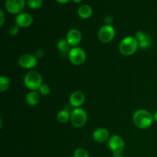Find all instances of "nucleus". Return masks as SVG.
I'll list each match as a JSON object with an SVG mask.
<instances>
[{
  "instance_id": "f3484780",
  "label": "nucleus",
  "mask_w": 157,
  "mask_h": 157,
  "mask_svg": "<svg viewBox=\"0 0 157 157\" xmlns=\"http://www.w3.org/2000/svg\"><path fill=\"white\" fill-rule=\"evenodd\" d=\"M57 119L61 124H65L71 119V112L67 110H62L58 112L57 115Z\"/></svg>"
},
{
  "instance_id": "aec40b11",
  "label": "nucleus",
  "mask_w": 157,
  "mask_h": 157,
  "mask_svg": "<svg viewBox=\"0 0 157 157\" xmlns=\"http://www.w3.org/2000/svg\"><path fill=\"white\" fill-rule=\"evenodd\" d=\"M73 157H90L89 153L85 149L78 148L74 152Z\"/></svg>"
},
{
  "instance_id": "cd10ccee",
  "label": "nucleus",
  "mask_w": 157,
  "mask_h": 157,
  "mask_svg": "<svg viewBox=\"0 0 157 157\" xmlns=\"http://www.w3.org/2000/svg\"><path fill=\"white\" fill-rule=\"evenodd\" d=\"M153 120L157 123V110L153 113Z\"/></svg>"
},
{
  "instance_id": "39448f33",
  "label": "nucleus",
  "mask_w": 157,
  "mask_h": 157,
  "mask_svg": "<svg viewBox=\"0 0 157 157\" xmlns=\"http://www.w3.org/2000/svg\"><path fill=\"white\" fill-rule=\"evenodd\" d=\"M68 58L74 65L79 66L84 64L86 61V52L80 47H74L68 53Z\"/></svg>"
},
{
  "instance_id": "20e7f679",
  "label": "nucleus",
  "mask_w": 157,
  "mask_h": 157,
  "mask_svg": "<svg viewBox=\"0 0 157 157\" xmlns=\"http://www.w3.org/2000/svg\"><path fill=\"white\" fill-rule=\"evenodd\" d=\"M87 121V114L82 108H75L71 112L70 121L75 128H81L86 124Z\"/></svg>"
},
{
  "instance_id": "a211bd4d",
  "label": "nucleus",
  "mask_w": 157,
  "mask_h": 157,
  "mask_svg": "<svg viewBox=\"0 0 157 157\" xmlns=\"http://www.w3.org/2000/svg\"><path fill=\"white\" fill-rule=\"evenodd\" d=\"M10 81L9 78L6 76H2L0 78V91L4 92L9 88Z\"/></svg>"
},
{
  "instance_id": "5701e85b",
  "label": "nucleus",
  "mask_w": 157,
  "mask_h": 157,
  "mask_svg": "<svg viewBox=\"0 0 157 157\" xmlns=\"http://www.w3.org/2000/svg\"><path fill=\"white\" fill-rule=\"evenodd\" d=\"M19 32V27L17 25H12L9 27V33L12 36H15Z\"/></svg>"
},
{
  "instance_id": "f257e3e1",
  "label": "nucleus",
  "mask_w": 157,
  "mask_h": 157,
  "mask_svg": "<svg viewBox=\"0 0 157 157\" xmlns=\"http://www.w3.org/2000/svg\"><path fill=\"white\" fill-rule=\"evenodd\" d=\"M153 115L148 110L139 109L133 115V121L137 128L146 130L151 127L153 122Z\"/></svg>"
},
{
  "instance_id": "9b49d317",
  "label": "nucleus",
  "mask_w": 157,
  "mask_h": 157,
  "mask_svg": "<svg viewBox=\"0 0 157 157\" xmlns=\"http://www.w3.org/2000/svg\"><path fill=\"white\" fill-rule=\"evenodd\" d=\"M84 101H85L84 94L80 90L74 91L69 98V104L75 108H80V107L84 104Z\"/></svg>"
},
{
  "instance_id": "412c9836",
  "label": "nucleus",
  "mask_w": 157,
  "mask_h": 157,
  "mask_svg": "<svg viewBox=\"0 0 157 157\" xmlns=\"http://www.w3.org/2000/svg\"><path fill=\"white\" fill-rule=\"evenodd\" d=\"M38 92L40 93V94L43 95V96H46V95L49 94L51 92V88L49 87L48 84H42L41 86L40 87V88L38 89Z\"/></svg>"
},
{
  "instance_id": "0eeeda50",
  "label": "nucleus",
  "mask_w": 157,
  "mask_h": 157,
  "mask_svg": "<svg viewBox=\"0 0 157 157\" xmlns=\"http://www.w3.org/2000/svg\"><path fill=\"white\" fill-rule=\"evenodd\" d=\"M115 34H116V32L113 26L110 25H105L99 29L98 36L101 42L107 44V43L110 42L114 38Z\"/></svg>"
},
{
  "instance_id": "f03ea898",
  "label": "nucleus",
  "mask_w": 157,
  "mask_h": 157,
  "mask_svg": "<svg viewBox=\"0 0 157 157\" xmlns=\"http://www.w3.org/2000/svg\"><path fill=\"white\" fill-rule=\"evenodd\" d=\"M140 47L139 42L135 37L128 36L121 41L119 45L120 52L124 56H130L133 55Z\"/></svg>"
},
{
  "instance_id": "423d86ee",
  "label": "nucleus",
  "mask_w": 157,
  "mask_h": 157,
  "mask_svg": "<svg viewBox=\"0 0 157 157\" xmlns=\"http://www.w3.org/2000/svg\"><path fill=\"white\" fill-rule=\"evenodd\" d=\"M108 147L113 153V155L121 154L125 148V143L121 136L113 135L108 140Z\"/></svg>"
},
{
  "instance_id": "7ed1b4c3",
  "label": "nucleus",
  "mask_w": 157,
  "mask_h": 157,
  "mask_svg": "<svg viewBox=\"0 0 157 157\" xmlns=\"http://www.w3.org/2000/svg\"><path fill=\"white\" fill-rule=\"evenodd\" d=\"M24 84L30 90H37L43 84L42 77L38 71H31L25 75Z\"/></svg>"
},
{
  "instance_id": "2eb2a0df",
  "label": "nucleus",
  "mask_w": 157,
  "mask_h": 157,
  "mask_svg": "<svg viewBox=\"0 0 157 157\" xmlns=\"http://www.w3.org/2000/svg\"><path fill=\"white\" fill-rule=\"evenodd\" d=\"M93 13L92 8L89 5H82L78 9V15L82 19H87Z\"/></svg>"
},
{
  "instance_id": "6ab92c4d",
  "label": "nucleus",
  "mask_w": 157,
  "mask_h": 157,
  "mask_svg": "<svg viewBox=\"0 0 157 157\" xmlns=\"http://www.w3.org/2000/svg\"><path fill=\"white\" fill-rule=\"evenodd\" d=\"M42 0H28L27 4L32 9H38L42 6Z\"/></svg>"
},
{
  "instance_id": "bb28decb",
  "label": "nucleus",
  "mask_w": 157,
  "mask_h": 157,
  "mask_svg": "<svg viewBox=\"0 0 157 157\" xmlns=\"http://www.w3.org/2000/svg\"><path fill=\"white\" fill-rule=\"evenodd\" d=\"M55 1L58 2V3H61V4H66V3L68 2L70 0H55Z\"/></svg>"
},
{
  "instance_id": "b1692460",
  "label": "nucleus",
  "mask_w": 157,
  "mask_h": 157,
  "mask_svg": "<svg viewBox=\"0 0 157 157\" xmlns=\"http://www.w3.org/2000/svg\"><path fill=\"white\" fill-rule=\"evenodd\" d=\"M148 36L149 35H146V34L144 33L143 32H137L136 33V35H135V38H136V39L137 40L139 43L143 41L144 40H145Z\"/></svg>"
},
{
  "instance_id": "9d476101",
  "label": "nucleus",
  "mask_w": 157,
  "mask_h": 157,
  "mask_svg": "<svg viewBox=\"0 0 157 157\" xmlns=\"http://www.w3.org/2000/svg\"><path fill=\"white\" fill-rule=\"evenodd\" d=\"M15 25L20 28L29 27L33 22V18L27 12H21L18 14L15 18Z\"/></svg>"
},
{
  "instance_id": "a878e982",
  "label": "nucleus",
  "mask_w": 157,
  "mask_h": 157,
  "mask_svg": "<svg viewBox=\"0 0 157 157\" xmlns=\"http://www.w3.org/2000/svg\"><path fill=\"white\" fill-rule=\"evenodd\" d=\"M105 22L107 23V25H111V23L113 22V18L110 16H107V18H105Z\"/></svg>"
},
{
  "instance_id": "1a4fd4ad",
  "label": "nucleus",
  "mask_w": 157,
  "mask_h": 157,
  "mask_svg": "<svg viewBox=\"0 0 157 157\" xmlns=\"http://www.w3.org/2000/svg\"><path fill=\"white\" fill-rule=\"evenodd\" d=\"M18 63L19 66L25 69L33 68L38 63L37 57L30 54H25L18 58Z\"/></svg>"
},
{
  "instance_id": "f8f14e48",
  "label": "nucleus",
  "mask_w": 157,
  "mask_h": 157,
  "mask_svg": "<svg viewBox=\"0 0 157 157\" xmlns=\"http://www.w3.org/2000/svg\"><path fill=\"white\" fill-rule=\"evenodd\" d=\"M82 39L81 32L77 29H71L66 35V40L71 46H77Z\"/></svg>"
},
{
  "instance_id": "c756f323",
  "label": "nucleus",
  "mask_w": 157,
  "mask_h": 157,
  "mask_svg": "<svg viewBox=\"0 0 157 157\" xmlns=\"http://www.w3.org/2000/svg\"><path fill=\"white\" fill-rule=\"evenodd\" d=\"M72 1H73L74 2H75V3H80V2H81L83 0H72Z\"/></svg>"
},
{
  "instance_id": "6e6552de",
  "label": "nucleus",
  "mask_w": 157,
  "mask_h": 157,
  "mask_svg": "<svg viewBox=\"0 0 157 157\" xmlns=\"http://www.w3.org/2000/svg\"><path fill=\"white\" fill-rule=\"evenodd\" d=\"M25 6V0H6L5 7L9 13L18 15L22 12Z\"/></svg>"
},
{
  "instance_id": "4468645a",
  "label": "nucleus",
  "mask_w": 157,
  "mask_h": 157,
  "mask_svg": "<svg viewBox=\"0 0 157 157\" xmlns=\"http://www.w3.org/2000/svg\"><path fill=\"white\" fill-rule=\"evenodd\" d=\"M41 100V94L37 90H31L25 98V101L27 104L31 107L38 105Z\"/></svg>"
},
{
  "instance_id": "393cba45",
  "label": "nucleus",
  "mask_w": 157,
  "mask_h": 157,
  "mask_svg": "<svg viewBox=\"0 0 157 157\" xmlns=\"http://www.w3.org/2000/svg\"><path fill=\"white\" fill-rule=\"evenodd\" d=\"M4 21H5V14L4 12L2 10H0V26L2 27L3 24H4Z\"/></svg>"
},
{
  "instance_id": "ddd939ff",
  "label": "nucleus",
  "mask_w": 157,
  "mask_h": 157,
  "mask_svg": "<svg viewBox=\"0 0 157 157\" xmlns=\"http://www.w3.org/2000/svg\"><path fill=\"white\" fill-rule=\"evenodd\" d=\"M92 136H93V139L96 142L100 143V144L107 142L110 137V133H109L108 130L105 128H102V127L95 130Z\"/></svg>"
},
{
  "instance_id": "c85d7f7f",
  "label": "nucleus",
  "mask_w": 157,
  "mask_h": 157,
  "mask_svg": "<svg viewBox=\"0 0 157 157\" xmlns=\"http://www.w3.org/2000/svg\"><path fill=\"white\" fill-rule=\"evenodd\" d=\"M113 157H125L124 156H123L122 154H117V155H113Z\"/></svg>"
},
{
  "instance_id": "4be33fe9",
  "label": "nucleus",
  "mask_w": 157,
  "mask_h": 157,
  "mask_svg": "<svg viewBox=\"0 0 157 157\" xmlns=\"http://www.w3.org/2000/svg\"><path fill=\"white\" fill-rule=\"evenodd\" d=\"M140 47L142 49H149L150 47H151V38H150V36L147 37L145 40H144L143 41L139 43Z\"/></svg>"
},
{
  "instance_id": "dca6fc26",
  "label": "nucleus",
  "mask_w": 157,
  "mask_h": 157,
  "mask_svg": "<svg viewBox=\"0 0 157 157\" xmlns=\"http://www.w3.org/2000/svg\"><path fill=\"white\" fill-rule=\"evenodd\" d=\"M71 44H69L68 41L66 39H61L57 43V48L58 51L63 55H66L67 53H69L71 51Z\"/></svg>"
}]
</instances>
